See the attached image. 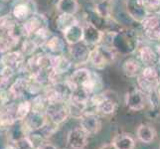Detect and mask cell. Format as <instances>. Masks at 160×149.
I'll return each mask as SVG.
<instances>
[{
    "instance_id": "obj_1",
    "label": "cell",
    "mask_w": 160,
    "mask_h": 149,
    "mask_svg": "<svg viewBox=\"0 0 160 149\" xmlns=\"http://www.w3.org/2000/svg\"><path fill=\"white\" fill-rule=\"evenodd\" d=\"M159 80L160 77L157 70L152 66H146L138 75L137 82H138V86L142 92L149 93L157 90L159 86Z\"/></svg>"
},
{
    "instance_id": "obj_2",
    "label": "cell",
    "mask_w": 160,
    "mask_h": 149,
    "mask_svg": "<svg viewBox=\"0 0 160 149\" xmlns=\"http://www.w3.org/2000/svg\"><path fill=\"white\" fill-rule=\"evenodd\" d=\"M46 115L51 122L60 126L70 117L67 102L49 103V107L46 110Z\"/></svg>"
},
{
    "instance_id": "obj_3",
    "label": "cell",
    "mask_w": 160,
    "mask_h": 149,
    "mask_svg": "<svg viewBox=\"0 0 160 149\" xmlns=\"http://www.w3.org/2000/svg\"><path fill=\"white\" fill-rule=\"evenodd\" d=\"M1 61L5 68L12 70L14 73L23 72L26 63V56L21 51H9L1 56Z\"/></svg>"
},
{
    "instance_id": "obj_4",
    "label": "cell",
    "mask_w": 160,
    "mask_h": 149,
    "mask_svg": "<svg viewBox=\"0 0 160 149\" xmlns=\"http://www.w3.org/2000/svg\"><path fill=\"white\" fill-rule=\"evenodd\" d=\"M80 127L89 136L98 133L102 129V121L98 114L96 112H87L80 118Z\"/></svg>"
},
{
    "instance_id": "obj_5",
    "label": "cell",
    "mask_w": 160,
    "mask_h": 149,
    "mask_svg": "<svg viewBox=\"0 0 160 149\" xmlns=\"http://www.w3.org/2000/svg\"><path fill=\"white\" fill-rule=\"evenodd\" d=\"M34 13L31 0H16L11 8V16L20 23L27 20Z\"/></svg>"
},
{
    "instance_id": "obj_6",
    "label": "cell",
    "mask_w": 160,
    "mask_h": 149,
    "mask_svg": "<svg viewBox=\"0 0 160 149\" xmlns=\"http://www.w3.org/2000/svg\"><path fill=\"white\" fill-rule=\"evenodd\" d=\"M89 144V135L81 127L71 129L67 134V145L70 149H85Z\"/></svg>"
},
{
    "instance_id": "obj_7",
    "label": "cell",
    "mask_w": 160,
    "mask_h": 149,
    "mask_svg": "<svg viewBox=\"0 0 160 149\" xmlns=\"http://www.w3.org/2000/svg\"><path fill=\"white\" fill-rule=\"evenodd\" d=\"M22 122H23L26 133L28 135L33 131L41 130L48 122V117L46 113L31 112L30 114Z\"/></svg>"
},
{
    "instance_id": "obj_8",
    "label": "cell",
    "mask_w": 160,
    "mask_h": 149,
    "mask_svg": "<svg viewBox=\"0 0 160 149\" xmlns=\"http://www.w3.org/2000/svg\"><path fill=\"white\" fill-rule=\"evenodd\" d=\"M22 29H23L24 37H31L34 34L41 30L42 28H45V19L42 15L34 13L30 17L21 23Z\"/></svg>"
},
{
    "instance_id": "obj_9",
    "label": "cell",
    "mask_w": 160,
    "mask_h": 149,
    "mask_svg": "<svg viewBox=\"0 0 160 149\" xmlns=\"http://www.w3.org/2000/svg\"><path fill=\"white\" fill-rule=\"evenodd\" d=\"M125 102L128 107L134 112H140L145 107L146 95L140 90H134L126 95Z\"/></svg>"
},
{
    "instance_id": "obj_10",
    "label": "cell",
    "mask_w": 160,
    "mask_h": 149,
    "mask_svg": "<svg viewBox=\"0 0 160 149\" xmlns=\"http://www.w3.org/2000/svg\"><path fill=\"white\" fill-rule=\"evenodd\" d=\"M28 87H29V77H21V78L16 79L12 82V84L9 87V92L11 97L15 99L22 98L26 92H28Z\"/></svg>"
},
{
    "instance_id": "obj_11",
    "label": "cell",
    "mask_w": 160,
    "mask_h": 149,
    "mask_svg": "<svg viewBox=\"0 0 160 149\" xmlns=\"http://www.w3.org/2000/svg\"><path fill=\"white\" fill-rule=\"evenodd\" d=\"M157 132L153 126L149 124H140L136 129V137L140 142L149 144L156 138Z\"/></svg>"
},
{
    "instance_id": "obj_12",
    "label": "cell",
    "mask_w": 160,
    "mask_h": 149,
    "mask_svg": "<svg viewBox=\"0 0 160 149\" xmlns=\"http://www.w3.org/2000/svg\"><path fill=\"white\" fill-rule=\"evenodd\" d=\"M117 149H135L134 138L128 133H119L113 137L112 141Z\"/></svg>"
},
{
    "instance_id": "obj_13",
    "label": "cell",
    "mask_w": 160,
    "mask_h": 149,
    "mask_svg": "<svg viewBox=\"0 0 160 149\" xmlns=\"http://www.w3.org/2000/svg\"><path fill=\"white\" fill-rule=\"evenodd\" d=\"M32 112V102L31 99H24L18 103H16L15 108V119L17 121H23L30 112Z\"/></svg>"
},
{
    "instance_id": "obj_14",
    "label": "cell",
    "mask_w": 160,
    "mask_h": 149,
    "mask_svg": "<svg viewBox=\"0 0 160 149\" xmlns=\"http://www.w3.org/2000/svg\"><path fill=\"white\" fill-rule=\"evenodd\" d=\"M19 40V38L11 34L0 36V55L2 56L3 54L12 51V49L18 45Z\"/></svg>"
},
{
    "instance_id": "obj_15",
    "label": "cell",
    "mask_w": 160,
    "mask_h": 149,
    "mask_svg": "<svg viewBox=\"0 0 160 149\" xmlns=\"http://www.w3.org/2000/svg\"><path fill=\"white\" fill-rule=\"evenodd\" d=\"M115 107H117L115 102L106 93V98L100 103V106L96 108L95 112L102 115H110L115 112Z\"/></svg>"
},
{
    "instance_id": "obj_16",
    "label": "cell",
    "mask_w": 160,
    "mask_h": 149,
    "mask_svg": "<svg viewBox=\"0 0 160 149\" xmlns=\"http://www.w3.org/2000/svg\"><path fill=\"white\" fill-rule=\"evenodd\" d=\"M31 102H32V112H43V113H46V110L49 107V103H50L44 93H39V95L34 96V97L31 99Z\"/></svg>"
},
{
    "instance_id": "obj_17",
    "label": "cell",
    "mask_w": 160,
    "mask_h": 149,
    "mask_svg": "<svg viewBox=\"0 0 160 149\" xmlns=\"http://www.w3.org/2000/svg\"><path fill=\"white\" fill-rule=\"evenodd\" d=\"M123 72L124 74L128 77H136L140 74V66L138 64V62L133 59H129L128 61H125L123 64Z\"/></svg>"
},
{
    "instance_id": "obj_18",
    "label": "cell",
    "mask_w": 160,
    "mask_h": 149,
    "mask_svg": "<svg viewBox=\"0 0 160 149\" xmlns=\"http://www.w3.org/2000/svg\"><path fill=\"white\" fill-rule=\"evenodd\" d=\"M140 58L146 66H152L156 61V55L149 47H143L140 50Z\"/></svg>"
},
{
    "instance_id": "obj_19",
    "label": "cell",
    "mask_w": 160,
    "mask_h": 149,
    "mask_svg": "<svg viewBox=\"0 0 160 149\" xmlns=\"http://www.w3.org/2000/svg\"><path fill=\"white\" fill-rule=\"evenodd\" d=\"M90 60L92 64L95 66L98 69H102L104 68V66L107 64V57L102 56V54L101 53L100 50H95L92 51L91 56H90Z\"/></svg>"
},
{
    "instance_id": "obj_20",
    "label": "cell",
    "mask_w": 160,
    "mask_h": 149,
    "mask_svg": "<svg viewBox=\"0 0 160 149\" xmlns=\"http://www.w3.org/2000/svg\"><path fill=\"white\" fill-rule=\"evenodd\" d=\"M37 48H39L37 44L33 41L31 38L27 37V38H25L23 43H22L20 51L23 53L25 56H32V55L35 54V51L37 50Z\"/></svg>"
},
{
    "instance_id": "obj_21",
    "label": "cell",
    "mask_w": 160,
    "mask_h": 149,
    "mask_svg": "<svg viewBox=\"0 0 160 149\" xmlns=\"http://www.w3.org/2000/svg\"><path fill=\"white\" fill-rule=\"evenodd\" d=\"M45 46L51 53H58L62 50V42L61 39L57 36H52L45 43Z\"/></svg>"
},
{
    "instance_id": "obj_22",
    "label": "cell",
    "mask_w": 160,
    "mask_h": 149,
    "mask_svg": "<svg viewBox=\"0 0 160 149\" xmlns=\"http://www.w3.org/2000/svg\"><path fill=\"white\" fill-rule=\"evenodd\" d=\"M142 4L148 10H155L160 6V0H142Z\"/></svg>"
},
{
    "instance_id": "obj_23",
    "label": "cell",
    "mask_w": 160,
    "mask_h": 149,
    "mask_svg": "<svg viewBox=\"0 0 160 149\" xmlns=\"http://www.w3.org/2000/svg\"><path fill=\"white\" fill-rule=\"evenodd\" d=\"M37 149H59V148H57V146H55L53 143H50L49 141H47L46 143H44L42 146H40Z\"/></svg>"
},
{
    "instance_id": "obj_24",
    "label": "cell",
    "mask_w": 160,
    "mask_h": 149,
    "mask_svg": "<svg viewBox=\"0 0 160 149\" xmlns=\"http://www.w3.org/2000/svg\"><path fill=\"white\" fill-rule=\"evenodd\" d=\"M97 149H117V147L113 145L112 142H110V143H103V144L98 146Z\"/></svg>"
},
{
    "instance_id": "obj_25",
    "label": "cell",
    "mask_w": 160,
    "mask_h": 149,
    "mask_svg": "<svg viewBox=\"0 0 160 149\" xmlns=\"http://www.w3.org/2000/svg\"><path fill=\"white\" fill-rule=\"evenodd\" d=\"M3 149H17V148H16V146L13 144V143H9V144H7Z\"/></svg>"
},
{
    "instance_id": "obj_26",
    "label": "cell",
    "mask_w": 160,
    "mask_h": 149,
    "mask_svg": "<svg viewBox=\"0 0 160 149\" xmlns=\"http://www.w3.org/2000/svg\"><path fill=\"white\" fill-rule=\"evenodd\" d=\"M4 69H5V66H4V64L2 63L1 59H0V74H1L2 72L4 71Z\"/></svg>"
},
{
    "instance_id": "obj_27",
    "label": "cell",
    "mask_w": 160,
    "mask_h": 149,
    "mask_svg": "<svg viewBox=\"0 0 160 149\" xmlns=\"http://www.w3.org/2000/svg\"><path fill=\"white\" fill-rule=\"evenodd\" d=\"M7 13H3V8H2V6L1 5H0V17H1V16H3V15H6Z\"/></svg>"
},
{
    "instance_id": "obj_28",
    "label": "cell",
    "mask_w": 160,
    "mask_h": 149,
    "mask_svg": "<svg viewBox=\"0 0 160 149\" xmlns=\"http://www.w3.org/2000/svg\"><path fill=\"white\" fill-rule=\"evenodd\" d=\"M158 52H159V55H160V46L158 47Z\"/></svg>"
},
{
    "instance_id": "obj_29",
    "label": "cell",
    "mask_w": 160,
    "mask_h": 149,
    "mask_svg": "<svg viewBox=\"0 0 160 149\" xmlns=\"http://www.w3.org/2000/svg\"><path fill=\"white\" fill-rule=\"evenodd\" d=\"M61 149H70V148H61Z\"/></svg>"
},
{
    "instance_id": "obj_30",
    "label": "cell",
    "mask_w": 160,
    "mask_h": 149,
    "mask_svg": "<svg viewBox=\"0 0 160 149\" xmlns=\"http://www.w3.org/2000/svg\"><path fill=\"white\" fill-rule=\"evenodd\" d=\"M159 149H160V144H159Z\"/></svg>"
}]
</instances>
